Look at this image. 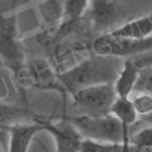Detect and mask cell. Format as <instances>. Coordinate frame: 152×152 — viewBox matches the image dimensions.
Listing matches in <instances>:
<instances>
[{"label":"cell","instance_id":"cell-4","mask_svg":"<svg viewBox=\"0 0 152 152\" xmlns=\"http://www.w3.org/2000/svg\"><path fill=\"white\" fill-rule=\"evenodd\" d=\"M71 124L85 140L103 143H122V126L113 114L104 117L70 115Z\"/></svg>","mask_w":152,"mask_h":152},{"label":"cell","instance_id":"cell-14","mask_svg":"<svg viewBox=\"0 0 152 152\" xmlns=\"http://www.w3.org/2000/svg\"><path fill=\"white\" fill-rule=\"evenodd\" d=\"M80 152H123L121 143H103L83 138L80 142Z\"/></svg>","mask_w":152,"mask_h":152},{"label":"cell","instance_id":"cell-10","mask_svg":"<svg viewBox=\"0 0 152 152\" xmlns=\"http://www.w3.org/2000/svg\"><path fill=\"white\" fill-rule=\"evenodd\" d=\"M110 33L118 37L138 38V39L150 38L152 37V13L123 23L112 29Z\"/></svg>","mask_w":152,"mask_h":152},{"label":"cell","instance_id":"cell-12","mask_svg":"<svg viewBox=\"0 0 152 152\" xmlns=\"http://www.w3.org/2000/svg\"><path fill=\"white\" fill-rule=\"evenodd\" d=\"M64 5V18L65 22L61 26V31H70L80 22L90 5L89 0H65Z\"/></svg>","mask_w":152,"mask_h":152},{"label":"cell","instance_id":"cell-2","mask_svg":"<svg viewBox=\"0 0 152 152\" xmlns=\"http://www.w3.org/2000/svg\"><path fill=\"white\" fill-rule=\"evenodd\" d=\"M31 0H0V61L19 79L26 71V51L19 37L18 10Z\"/></svg>","mask_w":152,"mask_h":152},{"label":"cell","instance_id":"cell-9","mask_svg":"<svg viewBox=\"0 0 152 152\" xmlns=\"http://www.w3.org/2000/svg\"><path fill=\"white\" fill-rule=\"evenodd\" d=\"M140 66L134 58L123 60L122 69L118 74L115 81H114V89L117 93V98H131L134 90L137 79L140 74Z\"/></svg>","mask_w":152,"mask_h":152},{"label":"cell","instance_id":"cell-6","mask_svg":"<svg viewBox=\"0 0 152 152\" xmlns=\"http://www.w3.org/2000/svg\"><path fill=\"white\" fill-rule=\"evenodd\" d=\"M33 119L43 127V131L52 136L55 142V152H80V142L83 137L71 124L69 118L53 121L43 115L33 114Z\"/></svg>","mask_w":152,"mask_h":152},{"label":"cell","instance_id":"cell-11","mask_svg":"<svg viewBox=\"0 0 152 152\" xmlns=\"http://www.w3.org/2000/svg\"><path fill=\"white\" fill-rule=\"evenodd\" d=\"M33 114L29 113L26 108L18 105H9L0 102V140L4 133H7L8 127L19 122L32 121Z\"/></svg>","mask_w":152,"mask_h":152},{"label":"cell","instance_id":"cell-3","mask_svg":"<svg viewBox=\"0 0 152 152\" xmlns=\"http://www.w3.org/2000/svg\"><path fill=\"white\" fill-rule=\"evenodd\" d=\"M70 96L72 99L74 115L104 117L112 114L117 93L114 84H100L80 89Z\"/></svg>","mask_w":152,"mask_h":152},{"label":"cell","instance_id":"cell-13","mask_svg":"<svg viewBox=\"0 0 152 152\" xmlns=\"http://www.w3.org/2000/svg\"><path fill=\"white\" fill-rule=\"evenodd\" d=\"M129 99L138 118L142 119L152 114V95L146 93H133Z\"/></svg>","mask_w":152,"mask_h":152},{"label":"cell","instance_id":"cell-17","mask_svg":"<svg viewBox=\"0 0 152 152\" xmlns=\"http://www.w3.org/2000/svg\"><path fill=\"white\" fill-rule=\"evenodd\" d=\"M136 60V62L138 64L140 67H143V66H150L152 65V51L147 52V53H143L141 56H137V57H133Z\"/></svg>","mask_w":152,"mask_h":152},{"label":"cell","instance_id":"cell-18","mask_svg":"<svg viewBox=\"0 0 152 152\" xmlns=\"http://www.w3.org/2000/svg\"><path fill=\"white\" fill-rule=\"evenodd\" d=\"M141 121L145 122L147 126H152V114H150V115H147V117H145V118H142Z\"/></svg>","mask_w":152,"mask_h":152},{"label":"cell","instance_id":"cell-15","mask_svg":"<svg viewBox=\"0 0 152 152\" xmlns=\"http://www.w3.org/2000/svg\"><path fill=\"white\" fill-rule=\"evenodd\" d=\"M131 145L136 147L137 152L152 148V126H147L131 136Z\"/></svg>","mask_w":152,"mask_h":152},{"label":"cell","instance_id":"cell-8","mask_svg":"<svg viewBox=\"0 0 152 152\" xmlns=\"http://www.w3.org/2000/svg\"><path fill=\"white\" fill-rule=\"evenodd\" d=\"M45 132L37 121H27V122H19L15 124H12L8 127V151L7 152H28L29 147L34 141L36 136Z\"/></svg>","mask_w":152,"mask_h":152},{"label":"cell","instance_id":"cell-5","mask_svg":"<svg viewBox=\"0 0 152 152\" xmlns=\"http://www.w3.org/2000/svg\"><path fill=\"white\" fill-rule=\"evenodd\" d=\"M93 53L112 56L117 58H133L152 51V37L150 38H128L118 37L110 32L96 36L91 42Z\"/></svg>","mask_w":152,"mask_h":152},{"label":"cell","instance_id":"cell-7","mask_svg":"<svg viewBox=\"0 0 152 152\" xmlns=\"http://www.w3.org/2000/svg\"><path fill=\"white\" fill-rule=\"evenodd\" d=\"M31 84L37 89L41 90H51L57 91L66 96V91L57 77V72H55L52 66L43 58L32 60L26 65V71Z\"/></svg>","mask_w":152,"mask_h":152},{"label":"cell","instance_id":"cell-1","mask_svg":"<svg viewBox=\"0 0 152 152\" xmlns=\"http://www.w3.org/2000/svg\"><path fill=\"white\" fill-rule=\"evenodd\" d=\"M123 60L112 56H102L93 53L79 64L65 71L57 72L67 95L80 89L100 84H114L122 69Z\"/></svg>","mask_w":152,"mask_h":152},{"label":"cell","instance_id":"cell-16","mask_svg":"<svg viewBox=\"0 0 152 152\" xmlns=\"http://www.w3.org/2000/svg\"><path fill=\"white\" fill-rule=\"evenodd\" d=\"M133 93H146L152 95V65L140 69L138 79Z\"/></svg>","mask_w":152,"mask_h":152}]
</instances>
